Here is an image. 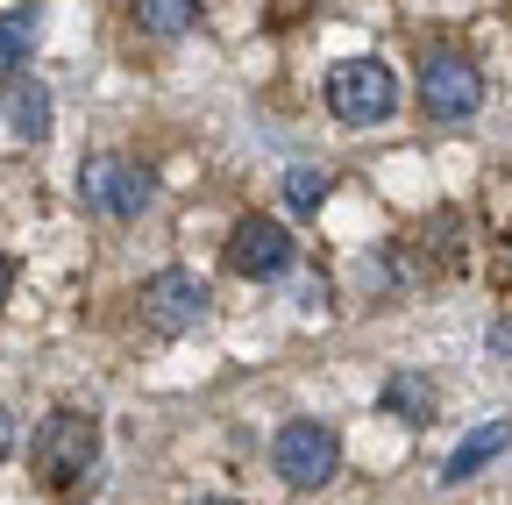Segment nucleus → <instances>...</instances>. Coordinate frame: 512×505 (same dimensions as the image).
Returning a JSON list of instances; mask_svg holds the SVG:
<instances>
[{"mask_svg": "<svg viewBox=\"0 0 512 505\" xmlns=\"http://www.w3.org/2000/svg\"><path fill=\"white\" fill-rule=\"evenodd\" d=\"M29 456H36V477H43L50 491H79V484L93 477V463H100V420L79 413V406H57V413L36 427Z\"/></svg>", "mask_w": 512, "mask_h": 505, "instance_id": "obj_1", "label": "nucleus"}, {"mask_svg": "<svg viewBox=\"0 0 512 505\" xmlns=\"http://www.w3.org/2000/svg\"><path fill=\"white\" fill-rule=\"evenodd\" d=\"M79 200H86L93 214H107V221H136V214L157 200V178H150L136 157L100 150V157L79 164Z\"/></svg>", "mask_w": 512, "mask_h": 505, "instance_id": "obj_2", "label": "nucleus"}, {"mask_svg": "<svg viewBox=\"0 0 512 505\" xmlns=\"http://www.w3.org/2000/svg\"><path fill=\"white\" fill-rule=\"evenodd\" d=\"M328 107L335 121H349V129H370V121H384L399 107V79L384 57H342V65L328 72Z\"/></svg>", "mask_w": 512, "mask_h": 505, "instance_id": "obj_3", "label": "nucleus"}, {"mask_svg": "<svg viewBox=\"0 0 512 505\" xmlns=\"http://www.w3.org/2000/svg\"><path fill=\"white\" fill-rule=\"evenodd\" d=\"M271 470H278L292 491L335 484V470H342V434H335V427H320V420H292V427H278V441H271Z\"/></svg>", "mask_w": 512, "mask_h": 505, "instance_id": "obj_4", "label": "nucleus"}, {"mask_svg": "<svg viewBox=\"0 0 512 505\" xmlns=\"http://www.w3.org/2000/svg\"><path fill=\"white\" fill-rule=\"evenodd\" d=\"M420 107L434 121H470L484 107V72L463 50H427L420 57Z\"/></svg>", "mask_w": 512, "mask_h": 505, "instance_id": "obj_5", "label": "nucleus"}, {"mask_svg": "<svg viewBox=\"0 0 512 505\" xmlns=\"http://www.w3.org/2000/svg\"><path fill=\"white\" fill-rule=\"evenodd\" d=\"M207 321V285L192 278V271H157V278H143V328L150 335H192Z\"/></svg>", "mask_w": 512, "mask_h": 505, "instance_id": "obj_6", "label": "nucleus"}, {"mask_svg": "<svg viewBox=\"0 0 512 505\" xmlns=\"http://www.w3.org/2000/svg\"><path fill=\"white\" fill-rule=\"evenodd\" d=\"M292 257H299V242H292V228L271 221V214H249V221H235V235H228V271H235V278H278V271H292Z\"/></svg>", "mask_w": 512, "mask_h": 505, "instance_id": "obj_7", "label": "nucleus"}, {"mask_svg": "<svg viewBox=\"0 0 512 505\" xmlns=\"http://www.w3.org/2000/svg\"><path fill=\"white\" fill-rule=\"evenodd\" d=\"M512 449V420H491V427H477V434H463V449L441 463V484H470L491 456H505Z\"/></svg>", "mask_w": 512, "mask_h": 505, "instance_id": "obj_8", "label": "nucleus"}, {"mask_svg": "<svg viewBox=\"0 0 512 505\" xmlns=\"http://www.w3.org/2000/svg\"><path fill=\"white\" fill-rule=\"evenodd\" d=\"M384 413H399L406 427H427L434 420V385H427L420 370H399L392 385H384Z\"/></svg>", "mask_w": 512, "mask_h": 505, "instance_id": "obj_9", "label": "nucleus"}, {"mask_svg": "<svg viewBox=\"0 0 512 505\" xmlns=\"http://www.w3.org/2000/svg\"><path fill=\"white\" fill-rule=\"evenodd\" d=\"M0 107H8V121H15V136H50V93L43 86H8V100H0Z\"/></svg>", "mask_w": 512, "mask_h": 505, "instance_id": "obj_10", "label": "nucleus"}, {"mask_svg": "<svg viewBox=\"0 0 512 505\" xmlns=\"http://www.w3.org/2000/svg\"><path fill=\"white\" fill-rule=\"evenodd\" d=\"M29 36H36V8H8V15H0V79H8V72H22Z\"/></svg>", "mask_w": 512, "mask_h": 505, "instance_id": "obj_11", "label": "nucleus"}, {"mask_svg": "<svg viewBox=\"0 0 512 505\" xmlns=\"http://www.w3.org/2000/svg\"><path fill=\"white\" fill-rule=\"evenodd\" d=\"M136 22H143L150 36H185L192 22H200V8H192V0H143Z\"/></svg>", "mask_w": 512, "mask_h": 505, "instance_id": "obj_12", "label": "nucleus"}, {"mask_svg": "<svg viewBox=\"0 0 512 505\" xmlns=\"http://www.w3.org/2000/svg\"><path fill=\"white\" fill-rule=\"evenodd\" d=\"M320 200H328V171H320V164H292L285 171V207L292 214H313Z\"/></svg>", "mask_w": 512, "mask_h": 505, "instance_id": "obj_13", "label": "nucleus"}, {"mask_svg": "<svg viewBox=\"0 0 512 505\" xmlns=\"http://www.w3.org/2000/svg\"><path fill=\"white\" fill-rule=\"evenodd\" d=\"M299 306H306V313H328V278H320V271L299 285Z\"/></svg>", "mask_w": 512, "mask_h": 505, "instance_id": "obj_14", "label": "nucleus"}, {"mask_svg": "<svg viewBox=\"0 0 512 505\" xmlns=\"http://www.w3.org/2000/svg\"><path fill=\"white\" fill-rule=\"evenodd\" d=\"M8 456H15V413L0 406V463H8Z\"/></svg>", "mask_w": 512, "mask_h": 505, "instance_id": "obj_15", "label": "nucleus"}, {"mask_svg": "<svg viewBox=\"0 0 512 505\" xmlns=\"http://www.w3.org/2000/svg\"><path fill=\"white\" fill-rule=\"evenodd\" d=\"M491 349H498V356H512V321H498V328H491Z\"/></svg>", "mask_w": 512, "mask_h": 505, "instance_id": "obj_16", "label": "nucleus"}, {"mask_svg": "<svg viewBox=\"0 0 512 505\" xmlns=\"http://www.w3.org/2000/svg\"><path fill=\"white\" fill-rule=\"evenodd\" d=\"M8 285H15V264H8V257H0V299H8Z\"/></svg>", "mask_w": 512, "mask_h": 505, "instance_id": "obj_17", "label": "nucleus"}, {"mask_svg": "<svg viewBox=\"0 0 512 505\" xmlns=\"http://www.w3.org/2000/svg\"><path fill=\"white\" fill-rule=\"evenodd\" d=\"M200 505H235V498H200Z\"/></svg>", "mask_w": 512, "mask_h": 505, "instance_id": "obj_18", "label": "nucleus"}]
</instances>
